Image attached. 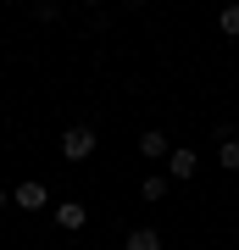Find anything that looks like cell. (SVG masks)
<instances>
[{"mask_svg": "<svg viewBox=\"0 0 239 250\" xmlns=\"http://www.w3.org/2000/svg\"><path fill=\"white\" fill-rule=\"evenodd\" d=\"M95 145H100V134H95V128H67V134H62V156L67 161H89V156H95Z\"/></svg>", "mask_w": 239, "mask_h": 250, "instance_id": "cell-1", "label": "cell"}, {"mask_svg": "<svg viewBox=\"0 0 239 250\" xmlns=\"http://www.w3.org/2000/svg\"><path fill=\"white\" fill-rule=\"evenodd\" d=\"M11 200H17L22 211H44V200H50V189H44L39 178H22V184H17V195H11Z\"/></svg>", "mask_w": 239, "mask_h": 250, "instance_id": "cell-2", "label": "cell"}, {"mask_svg": "<svg viewBox=\"0 0 239 250\" xmlns=\"http://www.w3.org/2000/svg\"><path fill=\"white\" fill-rule=\"evenodd\" d=\"M195 167H200V156L189 150V145H178V150L167 156V178H195Z\"/></svg>", "mask_w": 239, "mask_h": 250, "instance_id": "cell-3", "label": "cell"}, {"mask_svg": "<svg viewBox=\"0 0 239 250\" xmlns=\"http://www.w3.org/2000/svg\"><path fill=\"white\" fill-rule=\"evenodd\" d=\"M84 223H89V211H84L78 200H62V206H56V228H62V233H78Z\"/></svg>", "mask_w": 239, "mask_h": 250, "instance_id": "cell-4", "label": "cell"}, {"mask_svg": "<svg viewBox=\"0 0 239 250\" xmlns=\"http://www.w3.org/2000/svg\"><path fill=\"white\" fill-rule=\"evenodd\" d=\"M139 156H173V145H167V134H161V128H151V134H139Z\"/></svg>", "mask_w": 239, "mask_h": 250, "instance_id": "cell-5", "label": "cell"}, {"mask_svg": "<svg viewBox=\"0 0 239 250\" xmlns=\"http://www.w3.org/2000/svg\"><path fill=\"white\" fill-rule=\"evenodd\" d=\"M123 250H161V233L156 228H133L128 239H123Z\"/></svg>", "mask_w": 239, "mask_h": 250, "instance_id": "cell-6", "label": "cell"}, {"mask_svg": "<svg viewBox=\"0 0 239 250\" xmlns=\"http://www.w3.org/2000/svg\"><path fill=\"white\" fill-rule=\"evenodd\" d=\"M217 161L228 172H239V139H217Z\"/></svg>", "mask_w": 239, "mask_h": 250, "instance_id": "cell-7", "label": "cell"}, {"mask_svg": "<svg viewBox=\"0 0 239 250\" xmlns=\"http://www.w3.org/2000/svg\"><path fill=\"white\" fill-rule=\"evenodd\" d=\"M139 195H145V200H151V206H156L161 195H167V178H156V172H151V178H145V184H139Z\"/></svg>", "mask_w": 239, "mask_h": 250, "instance_id": "cell-8", "label": "cell"}, {"mask_svg": "<svg viewBox=\"0 0 239 250\" xmlns=\"http://www.w3.org/2000/svg\"><path fill=\"white\" fill-rule=\"evenodd\" d=\"M222 34H239V6H222V17H217Z\"/></svg>", "mask_w": 239, "mask_h": 250, "instance_id": "cell-9", "label": "cell"}, {"mask_svg": "<svg viewBox=\"0 0 239 250\" xmlns=\"http://www.w3.org/2000/svg\"><path fill=\"white\" fill-rule=\"evenodd\" d=\"M6 200H11V195H6V189H0V206H6Z\"/></svg>", "mask_w": 239, "mask_h": 250, "instance_id": "cell-10", "label": "cell"}]
</instances>
